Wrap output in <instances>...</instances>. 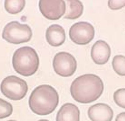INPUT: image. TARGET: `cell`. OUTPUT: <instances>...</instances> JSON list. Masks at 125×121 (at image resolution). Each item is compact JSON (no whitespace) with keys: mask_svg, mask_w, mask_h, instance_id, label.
<instances>
[{"mask_svg":"<svg viewBox=\"0 0 125 121\" xmlns=\"http://www.w3.org/2000/svg\"><path fill=\"white\" fill-rule=\"evenodd\" d=\"M104 84L96 75L86 74L76 78L71 84L70 92L76 102L88 104L95 101L103 94Z\"/></svg>","mask_w":125,"mask_h":121,"instance_id":"1","label":"cell"},{"mask_svg":"<svg viewBox=\"0 0 125 121\" xmlns=\"http://www.w3.org/2000/svg\"><path fill=\"white\" fill-rule=\"evenodd\" d=\"M59 101V95L54 88L50 85H42L35 88L31 92L29 104L33 113L44 116L55 111Z\"/></svg>","mask_w":125,"mask_h":121,"instance_id":"2","label":"cell"},{"mask_svg":"<svg viewBox=\"0 0 125 121\" xmlns=\"http://www.w3.org/2000/svg\"><path fill=\"white\" fill-rule=\"evenodd\" d=\"M12 65L18 73L28 77L33 75L37 71L39 65V59L34 49L30 47H23L14 53Z\"/></svg>","mask_w":125,"mask_h":121,"instance_id":"3","label":"cell"},{"mask_svg":"<svg viewBox=\"0 0 125 121\" xmlns=\"http://www.w3.org/2000/svg\"><path fill=\"white\" fill-rule=\"evenodd\" d=\"M2 36L9 43L20 44L28 42L31 40L32 31L27 24H21L17 21H12L6 25Z\"/></svg>","mask_w":125,"mask_h":121,"instance_id":"4","label":"cell"},{"mask_svg":"<svg viewBox=\"0 0 125 121\" xmlns=\"http://www.w3.org/2000/svg\"><path fill=\"white\" fill-rule=\"evenodd\" d=\"M0 89L4 96L13 100H19L26 95L28 87L25 81L15 76H7L2 81Z\"/></svg>","mask_w":125,"mask_h":121,"instance_id":"5","label":"cell"},{"mask_svg":"<svg viewBox=\"0 0 125 121\" xmlns=\"http://www.w3.org/2000/svg\"><path fill=\"white\" fill-rule=\"evenodd\" d=\"M77 62L75 57L68 52L57 53L53 60V66L55 73L63 77L73 75L77 68Z\"/></svg>","mask_w":125,"mask_h":121,"instance_id":"6","label":"cell"},{"mask_svg":"<svg viewBox=\"0 0 125 121\" xmlns=\"http://www.w3.org/2000/svg\"><path fill=\"white\" fill-rule=\"evenodd\" d=\"M95 30L89 23L80 22L71 26L69 36L71 40L79 45H85L91 42L94 38Z\"/></svg>","mask_w":125,"mask_h":121,"instance_id":"7","label":"cell"},{"mask_svg":"<svg viewBox=\"0 0 125 121\" xmlns=\"http://www.w3.org/2000/svg\"><path fill=\"white\" fill-rule=\"evenodd\" d=\"M39 7L42 15L51 20L59 19L66 10L65 2L62 0H41Z\"/></svg>","mask_w":125,"mask_h":121,"instance_id":"8","label":"cell"},{"mask_svg":"<svg viewBox=\"0 0 125 121\" xmlns=\"http://www.w3.org/2000/svg\"><path fill=\"white\" fill-rule=\"evenodd\" d=\"M111 55V49L105 41L99 40L93 46L91 49V57L95 64L103 65L108 62Z\"/></svg>","mask_w":125,"mask_h":121,"instance_id":"9","label":"cell"},{"mask_svg":"<svg viewBox=\"0 0 125 121\" xmlns=\"http://www.w3.org/2000/svg\"><path fill=\"white\" fill-rule=\"evenodd\" d=\"M114 115L111 108L104 103L93 105L88 111V116L92 121H111Z\"/></svg>","mask_w":125,"mask_h":121,"instance_id":"10","label":"cell"},{"mask_svg":"<svg viewBox=\"0 0 125 121\" xmlns=\"http://www.w3.org/2000/svg\"><path fill=\"white\" fill-rule=\"evenodd\" d=\"M46 38L47 41L51 46L54 47L61 46L65 40L64 30L59 25H51L46 31Z\"/></svg>","mask_w":125,"mask_h":121,"instance_id":"11","label":"cell"},{"mask_svg":"<svg viewBox=\"0 0 125 121\" xmlns=\"http://www.w3.org/2000/svg\"><path fill=\"white\" fill-rule=\"evenodd\" d=\"M56 121H79L80 111L72 103H67L62 106L58 112Z\"/></svg>","mask_w":125,"mask_h":121,"instance_id":"12","label":"cell"},{"mask_svg":"<svg viewBox=\"0 0 125 121\" xmlns=\"http://www.w3.org/2000/svg\"><path fill=\"white\" fill-rule=\"evenodd\" d=\"M66 10L64 18L75 19L80 17L83 14V4L78 0H67L65 1Z\"/></svg>","mask_w":125,"mask_h":121,"instance_id":"13","label":"cell"},{"mask_svg":"<svg viewBox=\"0 0 125 121\" xmlns=\"http://www.w3.org/2000/svg\"><path fill=\"white\" fill-rule=\"evenodd\" d=\"M25 3V1L24 0H7L4 2V7L8 13L15 14L23 9Z\"/></svg>","mask_w":125,"mask_h":121,"instance_id":"14","label":"cell"},{"mask_svg":"<svg viewBox=\"0 0 125 121\" xmlns=\"http://www.w3.org/2000/svg\"><path fill=\"white\" fill-rule=\"evenodd\" d=\"M113 69L119 75L125 76V56L122 55L115 56L112 62Z\"/></svg>","mask_w":125,"mask_h":121,"instance_id":"15","label":"cell"},{"mask_svg":"<svg viewBox=\"0 0 125 121\" xmlns=\"http://www.w3.org/2000/svg\"><path fill=\"white\" fill-rule=\"evenodd\" d=\"M13 112V107L11 103L0 98V119L10 116Z\"/></svg>","mask_w":125,"mask_h":121,"instance_id":"16","label":"cell"},{"mask_svg":"<svg viewBox=\"0 0 125 121\" xmlns=\"http://www.w3.org/2000/svg\"><path fill=\"white\" fill-rule=\"evenodd\" d=\"M115 103L120 107L125 109V88L119 89L114 93Z\"/></svg>","mask_w":125,"mask_h":121,"instance_id":"17","label":"cell"},{"mask_svg":"<svg viewBox=\"0 0 125 121\" xmlns=\"http://www.w3.org/2000/svg\"><path fill=\"white\" fill-rule=\"evenodd\" d=\"M109 7L112 10H117L125 6V0H110L108 2Z\"/></svg>","mask_w":125,"mask_h":121,"instance_id":"18","label":"cell"},{"mask_svg":"<svg viewBox=\"0 0 125 121\" xmlns=\"http://www.w3.org/2000/svg\"><path fill=\"white\" fill-rule=\"evenodd\" d=\"M115 121H125V112H123L118 114Z\"/></svg>","mask_w":125,"mask_h":121,"instance_id":"19","label":"cell"},{"mask_svg":"<svg viewBox=\"0 0 125 121\" xmlns=\"http://www.w3.org/2000/svg\"><path fill=\"white\" fill-rule=\"evenodd\" d=\"M38 121H50L48 120H46V119H41V120H39Z\"/></svg>","mask_w":125,"mask_h":121,"instance_id":"20","label":"cell"},{"mask_svg":"<svg viewBox=\"0 0 125 121\" xmlns=\"http://www.w3.org/2000/svg\"><path fill=\"white\" fill-rule=\"evenodd\" d=\"M14 121V120H9V121Z\"/></svg>","mask_w":125,"mask_h":121,"instance_id":"21","label":"cell"}]
</instances>
